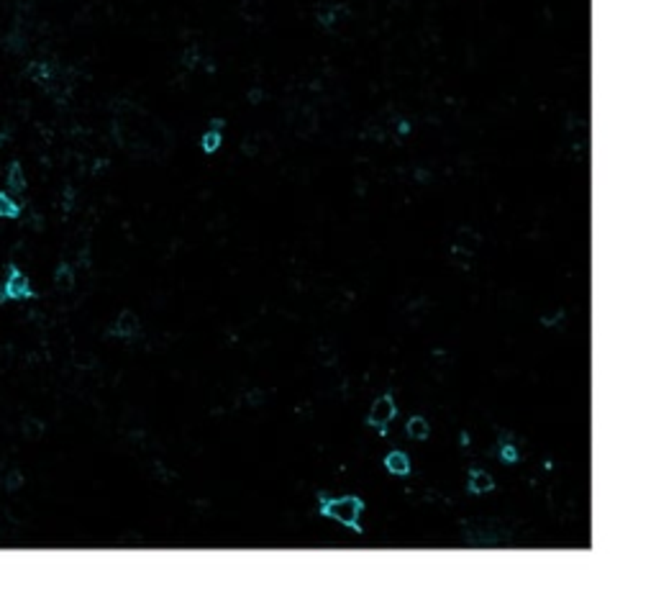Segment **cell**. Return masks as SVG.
Segmentation results:
<instances>
[{
	"instance_id": "6da1fadb",
	"label": "cell",
	"mask_w": 656,
	"mask_h": 590,
	"mask_svg": "<svg viewBox=\"0 0 656 590\" xmlns=\"http://www.w3.org/2000/svg\"><path fill=\"white\" fill-rule=\"evenodd\" d=\"M362 511H364V501L357 498V495H343V498H334V501L323 503L321 514L331 516L343 526H351V529L359 531V518H362Z\"/></svg>"
},
{
	"instance_id": "7a4b0ae2",
	"label": "cell",
	"mask_w": 656,
	"mask_h": 590,
	"mask_svg": "<svg viewBox=\"0 0 656 590\" xmlns=\"http://www.w3.org/2000/svg\"><path fill=\"white\" fill-rule=\"evenodd\" d=\"M31 298H34L31 277L26 272H21L15 264H11L6 280L0 283V300H31Z\"/></svg>"
},
{
	"instance_id": "3957f363",
	"label": "cell",
	"mask_w": 656,
	"mask_h": 590,
	"mask_svg": "<svg viewBox=\"0 0 656 590\" xmlns=\"http://www.w3.org/2000/svg\"><path fill=\"white\" fill-rule=\"evenodd\" d=\"M395 419V398L392 396H380L369 408V416H367V424L374 426V429H385L390 421Z\"/></svg>"
},
{
	"instance_id": "277c9868",
	"label": "cell",
	"mask_w": 656,
	"mask_h": 590,
	"mask_svg": "<svg viewBox=\"0 0 656 590\" xmlns=\"http://www.w3.org/2000/svg\"><path fill=\"white\" fill-rule=\"evenodd\" d=\"M224 126H226L224 121L216 119L213 123H210V128H205V134L200 136V147H203L205 154H216V152L224 147V142H226Z\"/></svg>"
},
{
	"instance_id": "5b68a950",
	"label": "cell",
	"mask_w": 656,
	"mask_h": 590,
	"mask_svg": "<svg viewBox=\"0 0 656 590\" xmlns=\"http://www.w3.org/2000/svg\"><path fill=\"white\" fill-rule=\"evenodd\" d=\"M136 331H139V319H136V314L134 311H123V314H118L116 323H113L111 334L113 337L128 339V337H134Z\"/></svg>"
},
{
	"instance_id": "8992f818",
	"label": "cell",
	"mask_w": 656,
	"mask_h": 590,
	"mask_svg": "<svg viewBox=\"0 0 656 590\" xmlns=\"http://www.w3.org/2000/svg\"><path fill=\"white\" fill-rule=\"evenodd\" d=\"M479 234L474 232V229H470V226H464V229H459V234H456V241H454V249L456 252H464V254H472L479 249Z\"/></svg>"
},
{
	"instance_id": "52a82bcc",
	"label": "cell",
	"mask_w": 656,
	"mask_h": 590,
	"mask_svg": "<svg viewBox=\"0 0 656 590\" xmlns=\"http://www.w3.org/2000/svg\"><path fill=\"white\" fill-rule=\"evenodd\" d=\"M6 185L8 193H23L26 190V172H23L21 162H11L6 172Z\"/></svg>"
},
{
	"instance_id": "ba28073f",
	"label": "cell",
	"mask_w": 656,
	"mask_h": 590,
	"mask_svg": "<svg viewBox=\"0 0 656 590\" xmlns=\"http://www.w3.org/2000/svg\"><path fill=\"white\" fill-rule=\"evenodd\" d=\"M18 216H21V203L15 201L13 193L0 190V218H6V221H15Z\"/></svg>"
},
{
	"instance_id": "9c48e42d",
	"label": "cell",
	"mask_w": 656,
	"mask_h": 590,
	"mask_svg": "<svg viewBox=\"0 0 656 590\" xmlns=\"http://www.w3.org/2000/svg\"><path fill=\"white\" fill-rule=\"evenodd\" d=\"M385 467H388V472L403 478V475L410 472V457L405 455V452H390V455L385 457Z\"/></svg>"
},
{
	"instance_id": "30bf717a",
	"label": "cell",
	"mask_w": 656,
	"mask_h": 590,
	"mask_svg": "<svg viewBox=\"0 0 656 590\" xmlns=\"http://www.w3.org/2000/svg\"><path fill=\"white\" fill-rule=\"evenodd\" d=\"M492 488H495V478H492L490 472L474 470L470 475V490L472 493H490Z\"/></svg>"
},
{
	"instance_id": "8fae6325",
	"label": "cell",
	"mask_w": 656,
	"mask_h": 590,
	"mask_svg": "<svg viewBox=\"0 0 656 590\" xmlns=\"http://www.w3.org/2000/svg\"><path fill=\"white\" fill-rule=\"evenodd\" d=\"M54 285H57L60 290H72V288H75V269H72V264L62 262L60 267H57V272H54Z\"/></svg>"
},
{
	"instance_id": "7c38bea8",
	"label": "cell",
	"mask_w": 656,
	"mask_h": 590,
	"mask_svg": "<svg viewBox=\"0 0 656 590\" xmlns=\"http://www.w3.org/2000/svg\"><path fill=\"white\" fill-rule=\"evenodd\" d=\"M405 431H408L410 439H418L423 441L428 439V434H431V426H428V421L423 419V416H413V419L405 424Z\"/></svg>"
},
{
	"instance_id": "4fadbf2b",
	"label": "cell",
	"mask_w": 656,
	"mask_h": 590,
	"mask_svg": "<svg viewBox=\"0 0 656 590\" xmlns=\"http://www.w3.org/2000/svg\"><path fill=\"white\" fill-rule=\"evenodd\" d=\"M341 13H343L341 6H321V8H318V23H321L323 29H331V26H334V21Z\"/></svg>"
},
{
	"instance_id": "5bb4252c",
	"label": "cell",
	"mask_w": 656,
	"mask_h": 590,
	"mask_svg": "<svg viewBox=\"0 0 656 590\" xmlns=\"http://www.w3.org/2000/svg\"><path fill=\"white\" fill-rule=\"evenodd\" d=\"M23 434L29 436V439H41V434H44V424L41 421H36V419H26L23 421Z\"/></svg>"
},
{
	"instance_id": "9a60e30c",
	"label": "cell",
	"mask_w": 656,
	"mask_h": 590,
	"mask_svg": "<svg viewBox=\"0 0 656 590\" xmlns=\"http://www.w3.org/2000/svg\"><path fill=\"white\" fill-rule=\"evenodd\" d=\"M6 485L11 488V490H18V488L23 485L21 472H18V470H13V472H11V475H8V480H6Z\"/></svg>"
},
{
	"instance_id": "2e32d148",
	"label": "cell",
	"mask_w": 656,
	"mask_h": 590,
	"mask_svg": "<svg viewBox=\"0 0 656 590\" xmlns=\"http://www.w3.org/2000/svg\"><path fill=\"white\" fill-rule=\"evenodd\" d=\"M500 452H503V460H505V462H515V460H518V452H515L513 444H503Z\"/></svg>"
},
{
	"instance_id": "e0dca14e",
	"label": "cell",
	"mask_w": 656,
	"mask_h": 590,
	"mask_svg": "<svg viewBox=\"0 0 656 590\" xmlns=\"http://www.w3.org/2000/svg\"><path fill=\"white\" fill-rule=\"evenodd\" d=\"M6 139H8V136L3 134V131H0V147H3V144H6Z\"/></svg>"
}]
</instances>
